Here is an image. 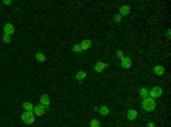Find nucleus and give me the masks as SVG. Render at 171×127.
<instances>
[{"label":"nucleus","instance_id":"ddd939ff","mask_svg":"<svg viewBox=\"0 0 171 127\" xmlns=\"http://www.w3.org/2000/svg\"><path fill=\"white\" fill-rule=\"evenodd\" d=\"M23 110H25V112H32V110H34V105H32V103H23Z\"/></svg>","mask_w":171,"mask_h":127},{"label":"nucleus","instance_id":"6e6552de","mask_svg":"<svg viewBox=\"0 0 171 127\" xmlns=\"http://www.w3.org/2000/svg\"><path fill=\"white\" fill-rule=\"evenodd\" d=\"M120 61H122V67H124V68H129L131 67V57H127V55H124Z\"/></svg>","mask_w":171,"mask_h":127},{"label":"nucleus","instance_id":"a211bd4d","mask_svg":"<svg viewBox=\"0 0 171 127\" xmlns=\"http://www.w3.org/2000/svg\"><path fill=\"white\" fill-rule=\"evenodd\" d=\"M90 127H101V122H99V120H91Z\"/></svg>","mask_w":171,"mask_h":127},{"label":"nucleus","instance_id":"f257e3e1","mask_svg":"<svg viewBox=\"0 0 171 127\" xmlns=\"http://www.w3.org/2000/svg\"><path fill=\"white\" fill-rule=\"evenodd\" d=\"M143 110L144 112H154L156 110V101H152V99H143Z\"/></svg>","mask_w":171,"mask_h":127},{"label":"nucleus","instance_id":"f3484780","mask_svg":"<svg viewBox=\"0 0 171 127\" xmlns=\"http://www.w3.org/2000/svg\"><path fill=\"white\" fill-rule=\"evenodd\" d=\"M76 80H78V82H84V80H86V72H84V70H78V72H76Z\"/></svg>","mask_w":171,"mask_h":127},{"label":"nucleus","instance_id":"9b49d317","mask_svg":"<svg viewBox=\"0 0 171 127\" xmlns=\"http://www.w3.org/2000/svg\"><path fill=\"white\" fill-rule=\"evenodd\" d=\"M80 48H82V51L90 50V48H91V40H82L80 42Z\"/></svg>","mask_w":171,"mask_h":127},{"label":"nucleus","instance_id":"423d86ee","mask_svg":"<svg viewBox=\"0 0 171 127\" xmlns=\"http://www.w3.org/2000/svg\"><path fill=\"white\" fill-rule=\"evenodd\" d=\"M126 116H127V120H129V122H135L139 114H137V110H133V108H131V110H127V112H126Z\"/></svg>","mask_w":171,"mask_h":127},{"label":"nucleus","instance_id":"aec40b11","mask_svg":"<svg viewBox=\"0 0 171 127\" xmlns=\"http://www.w3.org/2000/svg\"><path fill=\"white\" fill-rule=\"evenodd\" d=\"M112 21H114V23H122V15H118V14H116V15H114V19H112Z\"/></svg>","mask_w":171,"mask_h":127},{"label":"nucleus","instance_id":"2eb2a0df","mask_svg":"<svg viewBox=\"0 0 171 127\" xmlns=\"http://www.w3.org/2000/svg\"><path fill=\"white\" fill-rule=\"evenodd\" d=\"M34 57H36V61H38V63H44V61H46V55L42 53V51H36Z\"/></svg>","mask_w":171,"mask_h":127},{"label":"nucleus","instance_id":"412c9836","mask_svg":"<svg viewBox=\"0 0 171 127\" xmlns=\"http://www.w3.org/2000/svg\"><path fill=\"white\" fill-rule=\"evenodd\" d=\"M2 40H4V42H6V44H8V42H10V40H12V36H8V34H4V38H2Z\"/></svg>","mask_w":171,"mask_h":127},{"label":"nucleus","instance_id":"7ed1b4c3","mask_svg":"<svg viewBox=\"0 0 171 127\" xmlns=\"http://www.w3.org/2000/svg\"><path fill=\"white\" fill-rule=\"evenodd\" d=\"M34 118H36V116L32 112H23L21 114V122L27 123V125H32V123H34Z\"/></svg>","mask_w":171,"mask_h":127},{"label":"nucleus","instance_id":"4468645a","mask_svg":"<svg viewBox=\"0 0 171 127\" xmlns=\"http://www.w3.org/2000/svg\"><path fill=\"white\" fill-rule=\"evenodd\" d=\"M97 112H99L101 116H108V114H110V110H108V106H99V110H97Z\"/></svg>","mask_w":171,"mask_h":127},{"label":"nucleus","instance_id":"1a4fd4ad","mask_svg":"<svg viewBox=\"0 0 171 127\" xmlns=\"http://www.w3.org/2000/svg\"><path fill=\"white\" fill-rule=\"evenodd\" d=\"M154 74H156V76H163V74H166V68H163L162 65H156V67H154Z\"/></svg>","mask_w":171,"mask_h":127},{"label":"nucleus","instance_id":"4be33fe9","mask_svg":"<svg viewBox=\"0 0 171 127\" xmlns=\"http://www.w3.org/2000/svg\"><path fill=\"white\" fill-rule=\"evenodd\" d=\"M146 127H156V123H152V122H150V123H148V125H146Z\"/></svg>","mask_w":171,"mask_h":127},{"label":"nucleus","instance_id":"f03ea898","mask_svg":"<svg viewBox=\"0 0 171 127\" xmlns=\"http://www.w3.org/2000/svg\"><path fill=\"white\" fill-rule=\"evenodd\" d=\"M162 93H163L162 87H160V86H154V87H150V89H148V99L156 101L158 97H162Z\"/></svg>","mask_w":171,"mask_h":127},{"label":"nucleus","instance_id":"f8f14e48","mask_svg":"<svg viewBox=\"0 0 171 127\" xmlns=\"http://www.w3.org/2000/svg\"><path fill=\"white\" fill-rule=\"evenodd\" d=\"M105 68H107V63H103V61H99V63L95 65V70H97V72H103Z\"/></svg>","mask_w":171,"mask_h":127},{"label":"nucleus","instance_id":"dca6fc26","mask_svg":"<svg viewBox=\"0 0 171 127\" xmlns=\"http://www.w3.org/2000/svg\"><path fill=\"white\" fill-rule=\"evenodd\" d=\"M139 97L141 99H146V97H148V89H146V87H141L139 89Z\"/></svg>","mask_w":171,"mask_h":127},{"label":"nucleus","instance_id":"0eeeda50","mask_svg":"<svg viewBox=\"0 0 171 127\" xmlns=\"http://www.w3.org/2000/svg\"><path fill=\"white\" fill-rule=\"evenodd\" d=\"M40 105L48 110V108H50V97H48V95H42V97H40Z\"/></svg>","mask_w":171,"mask_h":127},{"label":"nucleus","instance_id":"39448f33","mask_svg":"<svg viewBox=\"0 0 171 127\" xmlns=\"http://www.w3.org/2000/svg\"><path fill=\"white\" fill-rule=\"evenodd\" d=\"M32 114H34V116H44V114H46V108H44L42 105H36L34 110H32Z\"/></svg>","mask_w":171,"mask_h":127},{"label":"nucleus","instance_id":"9d476101","mask_svg":"<svg viewBox=\"0 0 171 127\" xmlns=\"http://www.w3.org/2000/svg\"><path fill=\"white\" fill-rule=\"evenodd\" d=\"M129 14H131V8H129V6H120V14H118V15L124 17V15H129Z\"/></svg>","mask_w":171,"mask_h":127},{"label":"nucleus","instance_id":"20e7f679","mask_svg":"<svg viewBox=\"0 0 171 127\" xmlns=\"http://www.w3.org/2000/svg\"><path fill=\"white\" fill-rule=\"evenodd\" d=\"M14 32H15L14 23H6V25H4V34H8V36H14Z\"/></svg>","mask_w":171,"mask_h":127},{"label":"nucleus","instance_id":"6ab92c4d","mask_svg":"<svg viewBox=\"0 0 171 127\" xmlns=\"http://www.w3.org/2000/svg\"><path fill=\"white\" fill-rule=\"evenodd\" d=\"M72 51H76V53H80V51H82L80 44H74V46H72Z\"/></svg>","mask_w":171,"mask_h":127}]
</instances>
